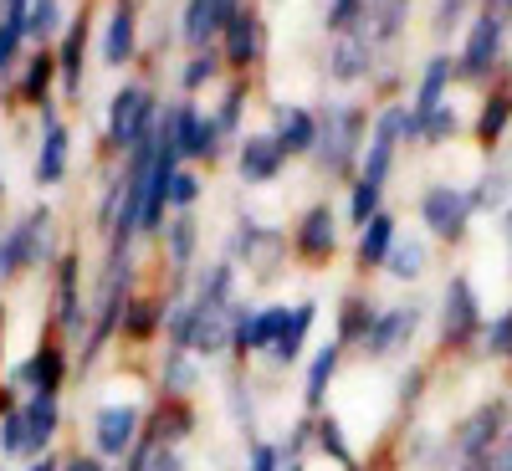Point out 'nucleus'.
Returning <instances> with one entry per match:
<instances>
[{"mask_svg": "<svg viewBox=\"0 0 512 471\" xmlns=\"http://www.w3.org/2000/svg\"><path fill=\"white\" fill-rule=\"evenodd\" d=\"M26 471H62V461H57V456H36Z\"/></svg>", "mask_w": 512, "mask_h": 471, "instance_id": "obj_45", "label": "nucleus"}, {"mask_svg": "<svg viewBox=\"0 0 512 471\" xmlns=\"http://www.w3.org/2000/svg\"><path fill=\"white\" fill-rule=\"evenodd\" d=\"M308 328H313V308H308V303H303V308H292V313H287V323H282V328H277V338H272V359H277V364H292L297 354H303Z\"/></svg>", "mask_w": 512, "mask_h": 471, "instance_id": "obj_13", "label": "nucleus"}, {"mask_svg": "<svg viewBox=\"0 0 512 471\" xmlns=\"http://www.w3.org/2000/svg\"><path fill=\"white\" fill-rule=\"evenodd\" d=\"M277 149L282 154H308L313 144H318V123L303 113V108H282V118H277Z\"/></svg>", "mask_w": 512, "mask_h": 471, "instance_id": "obj_10", "label": "nucleus"}, {"mask_svg": "<svg viewBox=\"0 0 512 471\" xmlns=\"http://www.w3.org/2000/svg\"><path fill=\"white\" fill-rule=\"evenodd\" d=\"M369 16H374V36H395L400 31V16H405V0H369L364 21Z\"/></svg>", "mask_w": 512, "mask_h": 471, "instance_id": "obj_27", "label": "nucleus"}, {"mask_svg": "<svg viewBox=\"0 0 512 471\" xmlns=\"http://www.w3.org/2000/svg\"><path fill=\"white\" fill-rule=\"evenodd\" d=\"M333 369H338V344L318 349V359H313V369H308V405H323V395H328V379H333Z\"/></svg>", "mask_w": 512, "mask_h": 471, "instance_id": "obj_24", "label": "nucleus"}, {"mask_svg": "<svg viewBox=\"0 0 512 471\" xmlns=\"http://www.w3.org/2000/svg\"><path fill=\"white\" fill-rule=\"evenodd\" d=\"M487 11H497V16H502V11H512V0H492V6H487Z\"/></svg>", "mask_w": 512, "mask_h": 471, "instance_id": "obj_46", "label": "nucleus"}, {"mask_svg": "<svg viewBox=\"0 0 512 471\" xmlns=\"http://www.w3.org/2000/svg\"><path fill=\"white\" fill-rule=\"evenodd\" d=\"M195 175H180V169H175V180H169V200H175V205H190L195 200Z\"/></svg>", "mask_w": 512, "mask_h": 471, "instance_id": "obj_38", "label": "nucleus"}, {"mask_svg": "<svg viewBox=\"0 0 512 471\" xmlns=\"http://www.w3.org/2000/svg\"><path fill=\"white\" fill-rule=\"evenodd\" d=\"M210 72H216V62H210V57H200V62H190V72H185V82H190V88H195V82H205Z\"/></svg>", "mask_w": 512, "mask_h": 471, "instance_id": "obj_43", "label": "nucleus"}, {"mask_svg": "<svg viewBox=\"0 0 512 471\" xmlns=\"http://www.w3.org/2000/svg\"><path fill=\"white\" fill-rule=\"evenodd\" d=\"M175 256H180V262L190 256V221H180V226H175Z\"/></svg>", "mask_w": 512, "mask_h": 471, "instance_id": "obj_44", "label": "nucleus"}, {"mask_svg": "<svg viewBox=\"0 0 512 471\" xmlns=\"http://www.w3.org/2000/svg\"><path fill=\"white\" fill-rule=\"evenodd\" d=\"M451 134H456V113H451L446 103H441L436 113L420 118V139H425V144H441V139H451Z\"/></svg>", "mask_w": 512, "mask_h": 471, "instance_id": "obj_30", "label": "nucleus"}, {"mask_svg": "<svg viewBox=\"0 0 512 471\" xmlns=\"http://www.w3.org/2000/svg\"><path fill=\"white\" fill-rule=\"evenodd\" d=\"M359 6H364V0H333V11H328V26H333V31H349V26H354V21L364 16Z\"/></svg>", "mask_w": 512, "mask_h": 471, "instance_id": "obj_35", "label": "nucleus"}, {"mask_svg": "<svg viewBox=\"0 0 512 471\" xmlns=\"http://www.w3.org/2000/svg\"><path fill=\"white\" fill-rule=\"evenodd\" d=\"M72 282H77V267L62 262V318H67V323H77V287H72Z\"/></svg>", "mask_w": 512, "mask_h": 471, "instance_id": "obj_36", "label": "nucleus"}, {"mask_svg": "<svg viewBox=\"0 0 512 471\" xmlns=\"http://www.w3.org/2000/svg\"><path fill=\"white\" fill-rule=\"evenodd\" d=\"M0 328H6V318H0Z\"/></svg>", "mask_w": 512, "mask_h": 471, "instance_id": "obj_50", "label": "nucleus"}, {"mask_svg": "<svg viewBox=\"0 0 512 471\" xmlns=\"http://www.w3.org/2000/svg\"><path fill=\"white\" fill-rule=\"evenodd\" d=\"M82 41H88V26H72L67 41H62V72L67 82H77V62H82Z\"/></svg>", "mask_w": 512, "mask_h": 471, "instance_id": "obj_32", "label": "nucleus"}, {"mask_svg": "<svg viewBox=\"0 0 512 471\" xmlns=\"http://www.w3.org/2000/svg\"><path fill=\"white\" fill-rule=\"evenodd\" d=\"M93 446H98L103 461H128V451L139 446V410H134V405H108V410H98Z\"/></svg>", "mask_w": 512, "mask_h": 471, "instance_id": "obj_5", "label": "nucleus"}, {"mask_svg": "<svg viewBox=\"0 0 512 471\" xmlns=\"http://www.w3.org/2000/svg\"><path fill=\"white\" fill-rule=\"evenodd\" d=\"M507 231H512V221H507Z\"/></svg>", "mask_w": 512, "mask_h": 471, "instance_id": "obj_51", "label": "nucleus"}, {"mask_svg": "<svg viewBox=\"0 0 512 471\" xmlns=\"http://www.w3.org/2000/svg\"><path fill=\"white\" fill-rule=\"evenodd\" d=\"M36 231H47V216H31L21 231H11L0 241V277H11L21 262H31V246H36Z\"/></svg>", "mask_w": 512, "mask_h": 471, "instance_id": "obj_18", "label": "nucleus"}, {"mask_svg": "<svg viewBox=\"0 0 512 471\" xmlns=\"http://www.w3.org/2000/svg\"><path fill=\"white\" fill-rule=\"evenodd\" d=\"M384 267H390L395 277H420L425 272V246L420 241H395L390 256H384Z\"/></svg>", "mask_w": 512, "mask_h": 471, "instance_id": "obj_23", "label": "nucleus"}, {"mask_svg": "<svg viewBox=\"0 0 512 471\" xmlns=\"http://www.w3.org/2000/svg\"><path fill=\"white\" fill-rule=\"evenodd\" d=\"M487 471H512V431L497 441V451H492V461H487Z\"/></svg>", "mask_w": 512, "mask_h": 471, "instance_id": "obj_40", "label": "nucleus"}, {"mask_svg": "<svg viewBox=\"0 0 512 471\" xmlns=\"http://www.w3.org/2000/svg\"><path fill=\"white\" fill-rule=\"evenodd\" d=\"M282 323H287V308H272V313L241 318L231 344H236V349H272V338H277V328H282Z\"/></svg>", "mask_w": 512, "mask_h": 471, "instance_id": "obj_15", "label": "nucleus"}, {"mask_svg": "<svg viewBox=\"0 0 512 471\" xmlns=\"http://www.w3.org/2000/svg\"><path fill=\"white\" fill-rule=\"evenodd\" d=\"M507 123H512V93H492L487 108H482V118H477V139L482 144H497Z\"/></svg>", "mask_w": 512, "mask_h": 471, "instance_id": "obj_21", "label": "nucleus"}, {"mask_svg": "<svg viewBox=\"0 0 512 471\" xmlns=\"http://www.w3.org/2000/svg\"><path fill=\"white\" fill-rule=\"evenodd\" d=\"M297 246H303L308 256H328L333 251V216L318 205V210H308V221H303V231H297Z\"/></svg>", "mask_w": 512, "mask_h": 471, "instance_id": "obj_20", "label": "nucleus"}, {"mask_svg": "<svg viewBox=\"0 0 512 471\" xmlns=\"http://www.w3.org/2000/svg\"><path fill=\"white\" fill-rule=\"evenodd\" d=\"M21 384H31V395H47L57 400V384H62V354L57 349H36L21 369H16Z\"/></svg>", "mask_w": 512, "mask_h": 471, "instance_id": "obj_9", "label": "nucleus"}, {"mask_svg": "<svg viewBox=\"0 0 512 471\" xmlns=\"http://www.w3.org/2000/svg\"><path fill=\"white\" fill-rule=\"evenodd\" d=\"M0 456H26V415L16 405L0 415Z\"/></svg>", "mask_w": 512, "mask_h": 471, "instance_id": "obj_26", "label": "nucleus"}, {"mask_svg": "<svg viewBox=\"0 0 512 471\" xmlns=\"http://www.w3.org/2000/svg\"><path fill=\"white\" fill-rule=\"evenodd\" d=\"M318 446H323L338 466H354V451H349V441H344V431H338V420H333V415L318 420Z\"/></svg>", "mask_w": 512, "mask_h": 471, "instance_id": "obj_29", "label": "nucleus"}, {"mask_svg": "<svg viewBox=\"0 0 512 471\" xmlns=\"http://www.w3.org/2000/svg\"><path fill=\"white\" fill-rule=\"evenodd\" d=\"M52 26H57V0H31V11H26V31L47 36Z\"/></svg>", "mask_w": 512, "mask_h": 471, "instance_id": "obj_34", "label": "nucleus"}, {"mask_svg": "<svg viewBox=\"0 0 512 471\" xmlns=\"http://www.w3.org/2000/svg\"><path fill=\"white\" fill-rule=\"evenodd\" d=\"M277 164H282V149H277L272 134L246 139V149H241V175H246V180H272Z\"/></svg>", "mask_w": 512, "mask_h": 471, "instance_id": "obj_14", "label": "nucleus"}, {"mask_svg": "<svg viewBox=\"0 0 512 471\" xmlns=\"http://www.w3.org/2000/svg\"><path fill=\"white\" fill-rule=\"evenodd\" d=\"M47 82H52V57H36L31 72H26V98L41 103V98H47Z\"/></svg>", "mask_w": 512, "mask_h": 471, "instance_id": "obj_33", "label": "nucleus"}, {"mask_svg": "<svg viewBox=\"0 0 512 471\" xmlns=\"http://www.w3.org/2000/svg\"><path fill=\"white\" fill-rule=\"evenodd\" d=\"M103 57L108 62H128V57H134V11H118L113 16V26H108V41H103Z\"/></svg>", "mask_w": 512, "mask_h": 471, "instance_id": "obj_22", "label": "nucleus"}, {"mask_svg": "<svg viewBox=\"0 0 512 471\" xmlns=\"http://www.w3.org/2000/svg\"><path fill=\"white\" fill-rule=\"evenodd\" d=\"M415 323H420L415 303L410 308H390V313H374V323H369V333L359 338V344H364V354H395L400 344H410Z\"/></svg>", "mask_w": 512, "mask_h": 471, "instance_id": "obj_7", "label": "nucleus"}, {"mask_svg": "<svg viewBox=\"0 0 512 471\" xmlns=\"http://www.w3.org/2000/svg\"><path fill=\"white\" fill-rule=\"evenodd\" d=\"M62 471H108V461L103 456H72V461H62Z\"/></svg>", "mask_w": 512, "mask_h": 471, "instance_id": "obj_41", "label": "nucleus"}, {"mask_svg": "<svg viewBox=\"0 0 512 471\" xmlns=\"http://www.w3.org/2000/svg\"><path fill=\"white\" fill-rule=\"evenodd\" d=\"M6 410H11V405H6V395H0V415H6Z\"/></svg>", "mask_w": 512, "mask_h": 471, "instance_id": "obj_49", "label": "nucleus"}, {"mask_svg": "<svg viewBox=\"0 0 512 471\" xmlns=\"http://www.w3.org/2000/svg\"><path fill=\"white\" fill-rule=\"evenodd\" d=\"M149 471H185V461H180V451H175V446H154Z\"/></svg>", "mask_w": 512, "mask_h": 471, "instance_id": "obj_39", "label": "nucleus"}, {"mask_svg": "<svg viewBox=\"0 0 512 471\" xmlns=\"http://www.w3.org/2000/svg\"><path fill=\"white\" fill-rule=\"evenodd\" d=\"M226 31H231V62H256L262 57V21H256L251 11H231Z\"/></svg>", "mask_w": 512, "mask_h": 471, "instance_id": "obj_16", "label": "nucleus"}, {"mask_svg": "<svg viewBox=\"0 0 512 471\" xmlns=\"http://www.w3.org/2000/svg\"><path fill=\"white\" fill-rule=\"evenodd\" d=\"M420 221L431 226L441 241H461V236H466V221H472V195L456 190V185L425 190V200H420Z\"/></svg>", "mask_w": 512, "mask_h": 471, "instance_id": "obj_2", "label": "nucleus"}, {"mask_svg": "<svg viewBox=\"0 0 512 471\" xmlns=\"http://www.w3.org/2000/svg\"><path fill=\"white\" fill-rule=\"evenodd\" d=\"M231 21V0H190L185 6V36L190 41H210L216 31H226Z\"/></svg>", "mask_w": 512, "mask_h": 471, "instance_id": "obj_11", "label": "nucleus"}, {"mask_svg": "<svg viewBox=\"0 0 512 471\" xmlns=\"http://www.w3.org/2000/svg\"><path fill=\"white\" fill-rule=\"evenodd\" d=\"M21 415H26V456H47V446H52V436H57V425H62L57 400L36 395L31 405H21Z\"/></svg>", "mask_w": 512, "mask_h": 471, "instance_id": "obj_8", "label": "nucleus"}, {"mask_svg": "<svg viewBox=\"0 0 512 471\" xmlns=\"http://www.w3.org/2000/svg\"><path fill=\"white\" fill-rule=\"evenodd\" d=\"M390 246H395V221L379 210V216L364 226V241H359V267H379L384 256H390Z\"/></svg>", "mask_w": 512, "mask_h": 471, "instance_id": "obj_19", "label": "nucleus"}, {"mask_svg": "<svg viewBox=\"0 0 512 471\" xmlns=\"http://www.w3.org/2000/svg\"><path fill=\"white\" fill-rule=\"evenodd\" d=\"M446 82H451V57H431L425 62V77H420V93H415V123L425 118V113H436L441 103H446Z\"/></svg>", "mask_w": 512, "mask_h": 471, "instance_id": "obj_12", "label": "nucleus"}, {"mask_svg": "<svg viewBox=\"0 0 512 471\" xmlns=\"http://www.w3.org/2000/svg\"><path fill=\"white\" fill-rule=\"evenodd\" d=\"M149 128H154V103L144 88H123L113 98V118H108V139L118 149H139V139H149Z\"/></svg>", "mask_w": 512, "mask_h": 471, "instance_id": "obj_4", "label": "nucleus"}, {"mask_svg": "<svg viewBox=\"0 0 512 471\" xmlns=\"http://www.w3.org/2000/svg\"><path fill=\"white\" fill-rule=\"evenodd\" d=\"M369 62H364V47H344V52H338V62H333V72L338 77H359Z\"/></svg>", "mask_w": 512, "mask_h": 471, "instance_id": "obj_37", "label": "nucleus"}, {"mask_svg": "<svg viewBox=\"0 0 512 471\" xmlns=\"http://www.w3.org/2000/svg\"><path fill=\"white\" fill-rule=\"evenodd\" d=\"M456 471H487V466H456Z\"/></svg>", "mask_w": 512, "mask_h": 471, "instance_id": "obj_48", "label": "nucleus"}, {"mask_svg": "<svg viewBox=\"0 0 512 471\" xmlns=\"http://www.w3.org/2000/svg\"><path fill=\"white\" fill-rule=\"evenodd\" d=\"M502 436H507V405H502V400L477 405L472 415L456 425V441H451V446H456V461H461V466H487Z\"/></svg>", "mask_w": 512, "mask_h": 471, "instance_id": "obj_1", "label": "nucleus"}, {"mask_svg": "<svg viewBox=\"0 0 512 471\" xmlns=\"http://www.w3.org/2000/svg\"><path fill=\"white\" fill-rule=\"evenodd\" d=\"M390 159H395V144H384V139H374L369 144V159H364V185H379L384 190V175H390Z\"/></svg>", "mask_w": 512, "mask_h": 471, "instance_id": "obj_28", "label": "nucleus"}, {"mask_svg": "<svg viewBox=\"0 0 512 471\" xmlns=\"http://www.w3.org/2000/svg\"><path fill=\"white\" fill-rule=\"evenodd\" d=\"M349 216H354V226H369L374 216H379V185H354V205H349Z\"/></svg>", "mask_w": 512, "mask_h": 471, "instance_id": "obj_31", "label": "nucleus"}, {"mask_svg": "<svg viewBox=\"0 0 512 471\" xmlns=\"http://www.w3.org/2000/svg\"><path fill=\"white\" fill-rule=\"evenodd\" d=\"M497 57H502V16L497 11H482L477 26H472V36H466V52H461L456 72L461 77H487L497 67Z\"/></svg>", "mask_w": 512, "mask_h": 471, "instance_id": "obj_6", "label": "nucleus"}, {"mask_svg": "<svg viewBox=\"0 0 512 471\" xmlns=\"http://www.w3.org/2000/svg\"><path fill=\"white\" fill-rule=\"evenodd\" d=\"M441 338H446V349H461V344H472V338H482V308H477V292H472V282H466V277H456L446 287Z\"/></svg>", "mask_w": 512, "mask_h": 471, "instance_id": "obj_3", "label": "nucleus"}, {"mask_svg": "<svg viewBox=\"0 0 512 471\" xmlns=\"http://www.w3.org/2000/svg\"><path fill=\"white\" fill-rule=\"evenodd\" d=\"M282 471H308V466H303V456H297V461H282Z\"/></svg>", "mask_w": 512, "mask_h": 471, "instance_id": "obj_47", "label": "nucleus"}, {"mask_svg": "<svg viewBox=\"0 0 512 471\" xmlns=\"http://www.w3.org/2000/svg\"><path fill=\"white\" fill-rule=\"evenodd\" d=\"M62 169H67V134H62V123H57V118H47V139H41L36 180H41V185H57V180H62Z\"/></svg>", "mask_w": 512, "mask_h": 471, "instance_id": "obj_17", "label": "nucleus"}, {"mask_svg": "<svg viewBox=\"0 0 512 471\" xmlns=\"http://www.w3.org/2000/svg\"><path fill=\"white\" fill-rule=\"evenodd\" d=\"M149 456H154V446H134L128 461H123V471H149Z\"/></svg>", "mask_w": 512, "mask_h": 471, "instance_id": "obj_42", "label": "nucleus"}, {"mask_svg": "<svg viewBox=\"0 0 512 471\" xmlns=\"http://www.w3.org/2000/svg\"><path fill=\"white\" fill-rule=\"evenodd\" d=\"M482 349H487L492 359H512V308L497 313L492 323H482Z\"/></svg>", "mask_w": 512, "mask_h": 471, "instance_id": "obj_25", "label": "nucleus"}]
</instances>
